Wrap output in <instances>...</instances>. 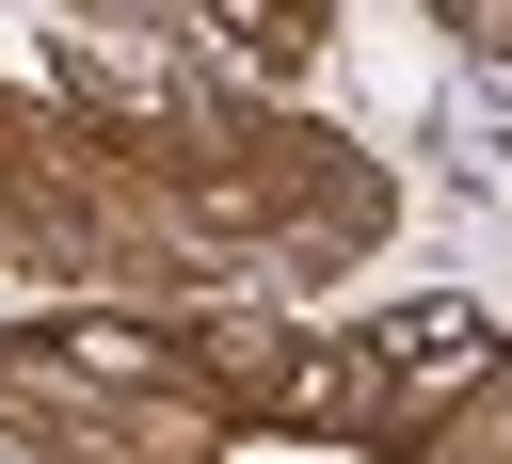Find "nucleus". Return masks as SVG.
Wrapping results in <instances>:
<instances>
[{
	"instance_id": "obj_1",
	"label": "nucleus",
	"mask_w": 512,
	"mask_h": 464,
	"mask_svg": "<svg viewBox=\"0 0 512 464\" xmlns=\"http://www.w3.org/2000/svg\"><path fill=\"white\" fill-rule=\"evenodd\" d=\"M240 464H352V448H240Z\"/></svg>"
}]
</instances>
